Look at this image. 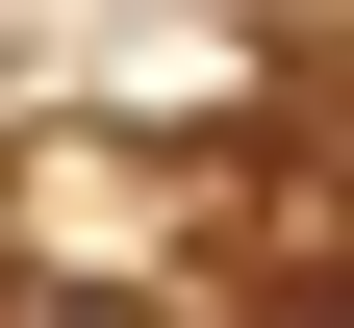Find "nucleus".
<instances>
[{
	"label": "nucleus",
	"mask_w": 354,
	"mask_h": 328,
	"mask_svg": "<svg viewBox=\"0 0 354 328\" xmlns=\"http://www.w3.org/2000/svg\"><path fill=\"white\" fill-rule=\"evenodd\" d=\"M228 303L354 328V76H304V102H279V152L228 177Z\"/></svg>",
	"instance_id": "nucleus-1"
}]
</instances>
